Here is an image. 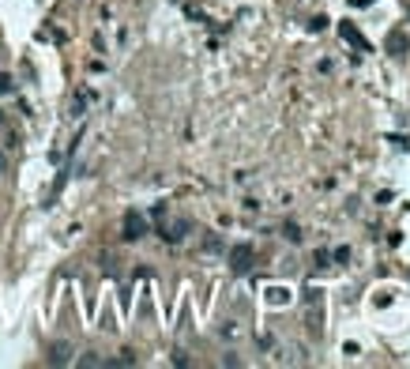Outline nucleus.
Segmentation results:
<instances>
[{"mask_svg":"<svg viewBox=\"0 0 410 369\" xmlns=\"http://www.w3.org/2000/svg\"><path fill=\"white\" fill-rule=\"evenodd\" d=\"M46 362L49 366H72L75 362V347L68 339H57V343H49V350H46Z\"/></svg>","mask_w":410,"mask_h":369,"instance_id":"obj_2","label":"nucleus"},{"mask_svg":"<svg viewBox=\"0 0 410 369\" xmlns=\"http://www.w3.org/2000/svg\"><path fill=\"white\" fill-rule=\"evenodd\" d=\"M331 260H335V264H350V249H346V245L331 249Z\"/></svg>","mask_w":410,"mask_h":369,"instance_id":"obj_8","label":"nucleus"},{"mask_svg":"<svg viewBox=\"0 0 410 369\" xmlns=\"http://www.w3.org/2000/svg\"><path fill=\"white\" fill-rule=\"evenodd\" d=\"M189 230H192V222H189V219H174L169 226H162V237H166V242H181V237L189 234Z\"/></svg>","mask_w":410,"mask_h":369,"instance_id":"obj_5","label":"nucleus"},{"mask_svg":"<svg viewBox=\"0 0 410 369\" xmlns=\"http://www.w3.org/2000/svg\"><path fill=\"white\" fill-rule=\"evenodd\" d=\"M121 237H124V242H140V237H147V219H143L140 211H124Z\"/></svg>","mask_w":410,"mask_h":369,"instance_id":"obj_1","label":"nucleus"},{"mask_svg":"<svg viewBox=\"0 0 410 369\" xmlns=\"http://www.w3.org/2000/svg\"><path fill=\"white\" fill-rule=\"evenodd\" d=\"M283 237L290 245H301V226L297 222H283Z\"/></svg>","mask_w":410,"mask_h":369,"instance_id":"obj_6","label":"nucleus"},{"mask_svg":"<svg viewBox=\"0 0 410 369\" xmlns=\"http://www.w3.org/2000/svg\"><path fill=\"white\" fill-rule=\"evenodd\" d=\"M230 268H234V276H245V271L252 268V245H234L230 249Z\"/></svg>","mask_w":410,"mask_h":369,"instance_id":"obj_3","label":"nucleus"},{"mask_svg":"<svg viewBox=\"0 0 410 369\" xmlns=\"http://www.w3.org/2000/svg\"><path fill=\"white\" fill-rule=\"evenodd\" d=\"M15 91V80L8 72H0V94H12Z\"/></svg>","mask_w":410,"mask_h":369,"instance_id":"obj_9","label":"nucleus"},{"mask_svg":"<svg viewBox=\"0 0 410 369\" xmlns=\"http://www.w3.org/2000/svg\"><path fill=\"white\" fill-rule=\"evenodd\" d=\"M106 366H136V354H132V350H124L121 358H113V362H106Z\"/></svg>","mask_w":410,"mask_h":369,"instance_id":"obj_11","label":"nucleus"},{"mask_svg":"<svg viewBox=\"0 0 410 369\" xmlns=\"http://www.w3.org/2000/svg\"><path fill=\"white\" fill-rule=\"evenodd\" d=\"M388 53L395 57V61H403V57L410 53V38H407L403 30H391L388 34Z\"/></svg>","mask_w":410,"mask_h":369,"instance_id":"obj_4","label":"nucleus"},{"mask_svg":"<svg viewBox=\"0 0 410 369\" xmlns=\"http://www.w3.org/2000/svg\"><path fill=\"white\" fill-rule=\"evenodd\" d=\"M75 366H83V369H91V366H106V358H98L95 350H87L83 358H75Z\"/></svg>","mask_w":410,"mask_h":369,"instance_id":"obj_7","label":"nucleus"},{"mask_svg":"<svg viewBox=\"0 0 410 369\" xmlns=\"http://www.w3.org/2000/svg\"><path fill=\"white\" fill-rule=\"evenodd\" d=\"M4 174H8V151L0 147V177H4Z\"/></svg>","mask_w":410,"mask_h":369,"instance_id":"obj_12","label":"nucleus"},{"mask_svg":"<svg viewBox=\"0 0 410 369\" xmlns=\"http://www.w3.org/2000/svg\"><path fill=\"white\" fill-rule=\"evenodd\" d=\"M313 260H316V268H328V264H331V253H328V249H316Z\"/></svg>","mask_w":410,"mask_h":369,"instance_id":"obj_10","label":"nucleus"}]
</instances>
